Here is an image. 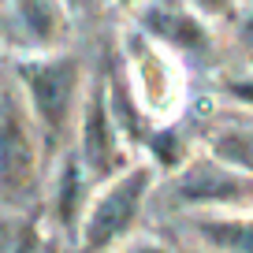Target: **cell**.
Wrapping results in <instances>:
<instances>
[{"instance_id":"obj_5","label":"cell","mask_w":253,"mask_h":253,"mask_svg":"<svg viewBox=\"0 0 253 253\" xmlns=\"http://www.w3.org/2000/svg\"><path fill=\"white\" fill-rule=\"evenodd\" d=\"M86 157L101 171L116 168V145H112V134H108V116H104V104H97V101H93L89 119H86Z\"/></svg>"},{"instance_id":"obj_3","label":"cell","mask_w":253,"mask_h":253,"mask_svg":"<svg viewBox=\"0 0 253 253\" xmlns=\"http://www.w3.org/2000/svg\"><path fill=\"white\" fill-rule=\"evenodd\" d=\"M30 175V145L15 123H0V182L23 186Z\"/></svg>"},{"instance_id":"obj_10","label":"cell","mask_w":253,"mask_h":253,"mask_svg":"<svg viewBox=\"0 0 253 253\" xmlns=\"http://www.w3.org/2000/svg\"><path fill=\"white\" fill-rule=\"evenodd\" d=\"M205 4L209 8H223V0H205Z\"/></svg>"},{"instance_id":"obj_9","label":"cell","mask_w":253,"mask_h":253,"mask_svg":"<svg viewBox=\"0 0 253 253\" xmlns=\"http://www.w3.org/2000/svg\"><path fill=\"white\" fill-rule=\"evenodd\" d=\"M235 93H238V97H250V101H253V86H235Z\"/></svg>"},{"instance_id":"obj_7","label":"cell","mask_w":253,"mask_h":253,"mask_svg":"<svg viewBox=\"0 0 253 253\" xmlns=\"http://www.w3.org/2000/svg\"><path fill=\"white\" fill-rule=\"evenodd\" d=\"M23 11H26V19L34 23V30H38V23H48V30L56 34V23H60V19H56V11L48 8L45 0H26V4H23Z\"/></svg>"},{"instance_id":"obj_8","label":"cell","mask_w":253,"mask_h":253,"mask_svg":"<svg viewBox=\"0 0 253 253\" xmlns=\"http://www.w3.org/2000/svg\"><path fill=\"white\" fill-rule=\"evenodd\" d=\"M220 145H223V153H231L235 160L253 168V138H223Z\"/></svg>"},{"instance_id":"obj_6","label":"cell","mask_w":253,"mask_h":253,"mask_svg":"<svg viewBox=\"0 0 253 253\" xmlns=\"http://www.w3.org/2000/svg\"><path fill=\"white\" fill-rule=\"evenodd\" d=\"M209 238L238 253H253V223H216V227H209Z\"/></svg>"},{"instance_id":"obj_2","label":"cell","mask_w":253,"mask_h":253,"mask_svg":"<svg viewBox=\"0 0 253 253\" xmlns=\"http://www.w3.org/2000/svg\"><path fill=\"white\" fill-rule=\"evenodd\" d=\"M30 79V93L38 112L45 116V123H60L67 104H71V89H75V63H45V67H34L26 71Z\"/></svg>"},{"instance_id":"obj_4","label":"cell","mask_w":253,"mask_h":253,"mask_svg":"<svg viewBox=\"0 0 253 253\" xmlns=\"http://www.w3.org/2000/svg\"><path fill=\"white\" fill-rule=\"evenodd\" d=\"M242 194H246L242 182L220 171H194L182 182V198H194V201H227V198H242Z\"/></svg>"},{"instance_id":"obj_1","label":"cell","mask_w":253,"mask_h":253,"mask_svg":"<svg viewBox=\"0 0 253 253\" xmlns=\"http://www.w3.org/2000/svg\"><path fill=\"white\" fill-rule=\"evenodd\" d=\"M142 190H145V171H134L130 179H123L116 190H112L108 198L93 209L89 216V227H86V238L89 246H104L126 227V223L134 220L138 212V201H142Z\"/></svg>"}]
</instances>
